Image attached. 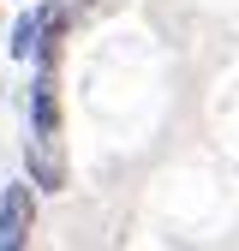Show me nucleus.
I'll return each mask as SVG.
<instances>
[{
  "instance_id": "f257e3e1",
  "label": "nucleus",
  "mask_w": 239,
  "mask_h": 251,
  "mask_svg": "<svg viewBox=\"0 0 239 251\" xmlns=\"http://www.w3.org/2000/svg\"><path fill=\"white\" fill-rule=\"evenodd\" d=\"M24 162H30V185H42V192H66V144H60V84H54V66H42L36 84H30Z\"/></svg>"
},
{
  "instance_id": "f03ea898",
  "label": "nucleus",
  "mask_w": 239,
  "mask_h": 251,
  "mask_svg": "<svg viewBox=\"0 0 239 251\" xmlns=\"http://www.w3.org/2000/svg\"><path fill=\"white\" fill-rule=\"evenodd\" d=\"M30 222H36V192L18 179L0 192V251H18L30 245Z\"/></svg>"
},
{
  "instance_id": "7ed1b4c3",
  "label": "nucleus",
  "mask_w": 239,
  "mask_h": 251,
  "mask_svg": "<svg viewBox=\"0 0 239 251\" xmlns=\"http://www.w3.org/2000/svg\"><path fill=\"white\" fill-rule=\"evenodd\" d=\"M36 42H42V6L36 12H18V24H12V60H30Z\"/></svg>"
}]
</instances>
